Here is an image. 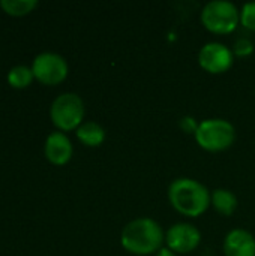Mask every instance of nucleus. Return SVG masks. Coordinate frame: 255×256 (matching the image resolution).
Masks as SVG:
<instances>
[{
    "label": "nucleus",
    "instance_id": "f257e3e1",
    "mask_svg": "<svg viewBox=\"0 0 255 256\" xmlns=\"http://www.w3.org/2000/svg\"><path fill=\"white\" fill-rule=\"evenodd\" d=\"M165 240L161 225L150 218H138L126 224L122 231L120 243L132 255L156 254Z\"/></svg>",
    "mask_w": 255,
    "mask_h": 256
},
{
    "label": "nucleus",
    "instance_id": "f03ea898",
    "mask_svg": "<svg viewBox=\"0 0 255 256\" xmlns=\"http://www.w3.org/2000/svg\"><path fill=\"white\" fill-rule=\"evenodd\" d=\"M170 204L180 214L188 218L201 216L210 206V194L198 180L180 177L168 186Z\"/></svg>",
    "mask_w": 255,
    "mask_h": 256
},
{
    "label": "nucleus",
    "instance_id": "7ed1b4c3",
    "mask_svg": "<svg viewBox=\"0 0 255 256\" xmlns=\"http://www.w3.org/2000/svg\"><path fill=\"white\" fill-rule=\"evenodd\" d=\"M86 108L83 99L77 93L59 94L50 108V117L53 124L60 132L77 130L84 120Z\"/></svg>",
    "mask_w": 255,
    "mask_h": 256
},
{
    "label": "nucleus",
    "instance_id": "20e7f679",
    "mask_svg": "<svg viewBox=\"0 0 255 256\" xmlns=\"http://www.w3.org/2000/svg\"><path fill=\"white\" fill-rule=\"evenodd\" d=\"M194 135L201 148L207 152H222L233 146L236 129L224 118H207L198 123Z\"/></svg>",
    "mask_w": 255,
    "mask_h": 256
},
{
    "label": "nucleus",
    "instance_id": "39448f33",
    "mask_svg": "<svg viewBox=\"0 0 255 256\" xmlns=\"http://www.w3.org/2000/svg\"><path fill=\"white\" fill-rule=\"evenodd\" d=\"M201 22L212 33L227 34L240 22V10L228 0H212L201 10Z\"/></svg>",
    "mask_w": 255,
    "mask_h": 256
},
{
    "label": "nucleus",
    "instance_id": "423d86ee",
    "mask_svg": "<svg viewBox=\"0 0 255 256\" xmlns=\"http://www.w3.org/2000/svg\"><path fill=\"white\" fill-rule=\"evenodd\" d=\"M32 72L35 80L44 86H57L68 76L69 66L65 57L57 52H41L32 63Z\"/></svg>",
    "mask_w": 255,
    "mask_h": 256
},
{
    "label": "nucleus",
    "instance_id": "0eeeda50",
    "mask_svg": "<svg viewBox=\"0 0 255 256\" xmlns=\"http://www.w3.org/2000/svg\"><path fill=\"white\" fill-rule=\"evenodd\" d=\"M234 54L221 42H207L198 52L200 66L209 74H224L233 66Z\"/></svg>",
    "mask_w": 255,
    "mask_h": 256
},
{
    "label": "nucleus",
    "instance_id": "6e6552de",
    "mask_svg": "<svg viewBox=\"0 0 255 256\" xmlns=\"http://www.w3.org/2000/svg\"><path fill=\"white\" fill-rule=\"evenodd\" d=\"M200 242H201V234L198 228L186 222L174 224L165 234V243L168 249L182 255L197 249Z\"/></svg>",
    "mask_w": 255,
    "mask_h": 256
},
{
    "label": "nucleus",
    "instance_id": "1a4fd4ad",
    "mask_svg": "<svg viewBox=\"0 0 255 256\" xmlns=\"http://www.w3.org/2000/svg\"><path fill=\"white\" fill-rule=\"evenodd\" d=\"M44 153L48 162H51L53 165L62 166L71 160L74 154V147L68 135L65 132L57 130V132H51L47 136L45 144H44Z\"/></svg>",
    "mask_w": 255,
    "mask_h": 256
},
{
    "label": "nucleus",
    "instance_id": "9d476101",
    "mask_svg": "<svg viewBox=\"0 0 255 256\" xmlns=\"http://www.w3.org/2000/svg\"><path fill=\"white\" fill-rule=\"evenodd\" d=\"M225 256H255V237L243 228L231 230L224 240Z\"/></svg>",
    "mask_w": 255,
    "mask_h": 256
},
{
    "label": "nucleus",
    "instance_id": "9b49d317",
    "mask_svg": "<svg viewBox=\"0 0 255 256\" xmlns=\"http://www.w3.org/2000/svg\"><path fill=\"white\" fill-rule=\"evenodd\" d=\"M75 134L80 142L87 147H99L105 141V129L96 122H83Z\"/></svg>",
    "mask_w": 255,
    "mask_h": 256
},
{
    "label": "nucleus",
    "instance_id": "f8f14e48",
    "mask_svg": "<svg viewBox=\"0 0 255 256\" xmlns=\"http://www.w3.org/2000/svg\"><path fill=\"white\" fill-rule=\"evenodd\" d=\"M210 204L222 216H231L237 208V196L230 189H215L210 195Z\"/></svg>",
    "mask_w": 255,
    "mask_h": 256
},
{
    "label": "nucleus",
    "instance_id": "ddd939ff",
    "mask_svg": "<svg viewBox=\"0 0 255 256\" xmlns=\"http://www.w3.org/2000/svg\"><path fill=\"white\" fill-rule=\"evenodd\" d=\"M38 0H2L0 8L11 16H24L38 8Z\"/></svg>",
    "mask_w": 255,
    "mask_h": 256
},
{
    "label": "nucleus",
    "instance_id": "4468645a",
    "mask_svg": "<svg viewBox=\"0 0 255 256\" xmlns=\"http://www.w3.org/2000/svg\"><path fill=\"white\" fill-rule=\"evenodd\" d=\"M35 80L32 68L24 66V64H18L14 66L9 72H8V84L14 88H26L32 84V81Z\"/></svg>",
    "mask_w": 255,
    "mask_h": 256
},
{
    "label": "nucleus",
    "instance_id": "2eb2a0df",
    "mask_svg": "<svg viewBox=\"0 0 255 256\" xmlns=\"http://www.w3.org/2000/svg\"><path fill=\"white\" fill-rule=\"evenodd\" d=\"M240 22L243 27L255 32V2H248L242 6Z\"/></svg>",
    "mask_w": 255,
    "mask_h": 256
},
{
    "label": "nucleus",
    "instance_id": "dca6fc26",
    "mask_svg": "<svg viewBox=\"0 0 255 256\" xmlns=\"http://www.w3.org/2000/svg\"><path fill=\"white\" fill-rule=\"evenodd\" d=\"M254 51V44L251 42V39L248 38H240L234 42V46H233V54H237L240 57H245V56H249L252 54Z\"/></svg>",
    "mask_w": 255,
    "mask_h": 256
},
{
    "label": "nucleus",
    "instance_id": "f3484780",
    "mask_svg": "<svg viewBox=\"0 0 255 256\" xmlns=\"http://www.w3.org/2000/svg\"><path fill=\"white\" fill-rule=\"evenodd\" d=\"M180 124H182V129L185 130V132H188V134H195V130H197V128H198V124L195 123V118L194 117H183L182 118V122H180Z\"/></svg>",
    "mask_w": 255,
    "mask_h": 256
},
{
    "label": "nucleus",
    "instance_id": "a211bd4d",
    "mask_svg": "<svg viewBox=\"0 0 255 256\" xmlns=\"http://www.w3.org/2000/svg\"><path fill=\"white\" fill-rule=\"evenodd\" d=\"M155 256H179L176 252H173L171 249H168V248H161L156 254H155Z\"/></svg>",
    "mask_w": 255,
    "mask_h": 256
}]
</instances>
